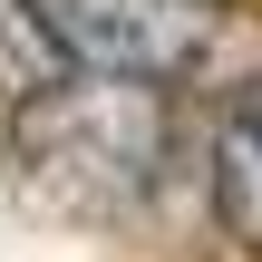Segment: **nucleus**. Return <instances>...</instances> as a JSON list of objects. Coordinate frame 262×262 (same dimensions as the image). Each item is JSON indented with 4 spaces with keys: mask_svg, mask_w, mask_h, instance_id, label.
<instances>
[{
    "mask_svg": "<svg viewBox=\"0 0 262 262\" xmlns=\"http://www.w3.org/2000/svg\"><path fill=\"white\" fill-rule=\"evenodd\" d=\"M58 68L146 88H233L262 68V29L233 0H29Z\"/></svg>",
    "mask_w": 262,
    "mask_h": 262,
    "instance_id": "f03ea898",
    "label": "nucleus"
},
{
    "mask_svg": "<svg viewBox=\"0 0 262 262\" xmlns=\"http://www.w3.org/2000/svg\"><path fill=\"white\" fill-rule=\"evenodd\" d=\"M175 88L49 68L10 107V175L58 224H136L175 165Z\"/></svg>",
    "mask_w": 262,
    "mask_h": 262,
    "instance_id": "f257e3e1",
    "label": "nucleus"
},
{
    "mask_svg": "<svg viewBox=\"0 0 262 262\" xmlns=\"http://www.w3.org/2000/svg\"><path fill=\"white\" fill-rule=\"evenodd\" d=\"M204 185H214V214L224 233L262 253V68L214 88V126H204Z\"/></svg>",
    "mask_w": 262,
    "mask_h": 262,
    "instance_id": "7ed1b4c3",
    "label": "nucleus"
}]
</instances>
